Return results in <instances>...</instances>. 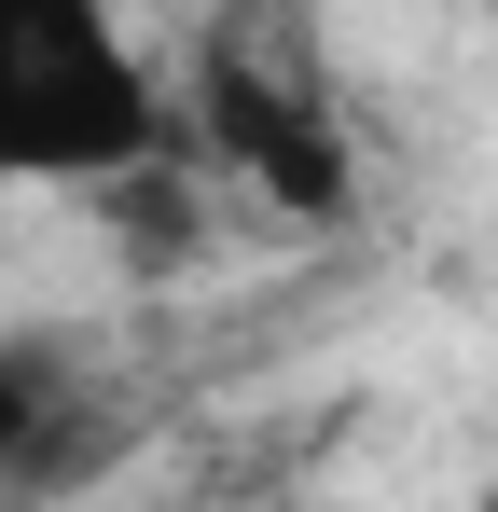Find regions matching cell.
Masks as SVG:
<instances>
[{"instance_id":"2","label":"cell","mask_w":498,"mask_h":512,"mask_svg":"<svg viewBox=\"0 0 498 512\" xmlns=\"http://www.w3.org/2000/svg\"><path fill=\"white\" fill-rule=\"evenodd\" d=\"M485 512H498V485H485Z\"/></svg>"},{"instance_id":"1","label":"cell","mask_w":498,"mask_h":512,"mask_svg":"<svg viewBox=\"0 0 498 512\" xmlns=\"http://www.w3.org/2000/svg\"><path fill=\"white\" fill-rule=\"evenodd\" d=\"M180 167V111L125 14L0 0V194H125Z\"/></svg>"}]
</instances>
